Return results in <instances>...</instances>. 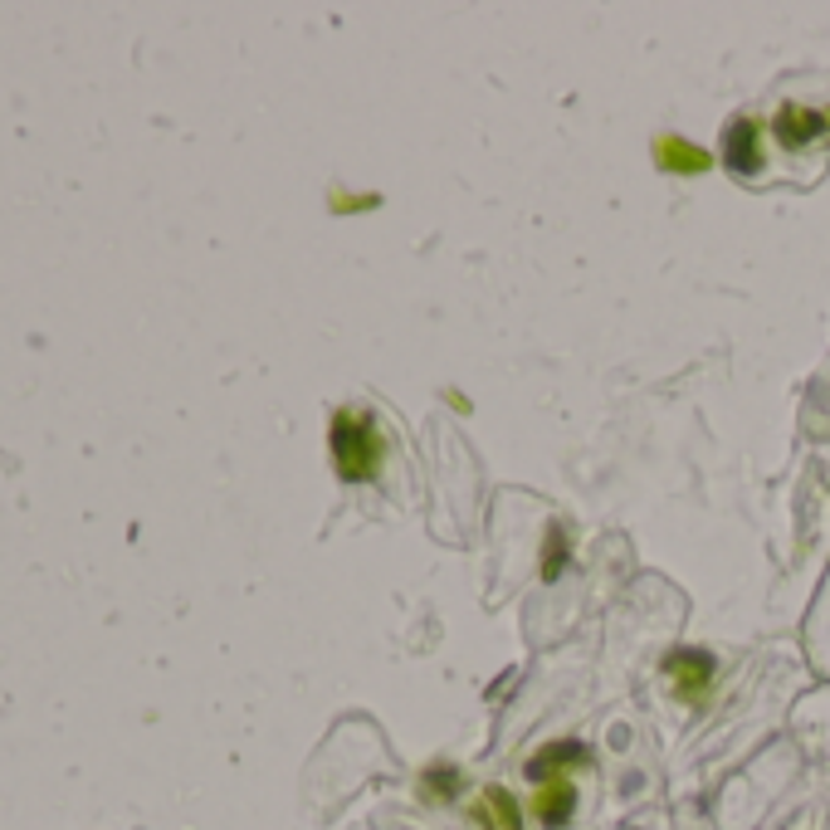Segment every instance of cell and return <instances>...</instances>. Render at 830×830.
Returning <instances> with one entry per match:
<instances>
[{
  "label": "cell",
  "instance_id": "8992f818",
  "mask_svg": "<svg viewBox=\"0 0 830 830\" xmlns=\"http://www.w3.org/2000/svg\"><path fill=\"white\" fill-rule=\"evenodd\" d=\"M572 810H576V787L566 777L542 781V791L533 796V816L542 820L547 830H562L566 820H572Z\"/></svg>",
  "mask_w": 830,
  "mask_h": 830
},
{
  "label": "cell",
  "instance_id": "6da1fadb",
  "mask_svg": "<svg viewBox=\"0 0 830 830\" xmlns=\"http://www.w3.org/2000/svg\"><path fill=\"white\" fill-rule=\"evenodd\" d=\"M381 455H386V439L376 435V420L371 410H352L342 406L332 416V464L347 484H361V478H376Z\"/></svg>",
  "mask_w": 830,
  "mask_h": 830
},
{
  "label": "cell",
  "instance_id": "277c9868",
  "mask_svg": "<svg viewBox=\"0 0 830 830\" xmlns=\"http://www.w3.org/2000/svg\"><path fill=\"white\" fill-rule=\"evenodd\" d=\"M664 674L679 684L684 699L699 703L703 689L713 684V654H708V650H674L669 660H664Z\"/></svg>",
  "mask_w": 830,
  "mask_h": 830
},
{
  "label": "cell",
  "instance_id": "9c48e42d",
  "mask_svg": "<svg viewBox=\"0 0 830 830\" xmlns=\"http://www.w3.org/2000/svg\"><path fill=\"white\" fill-rule=\"evenodd\" d=\"M420 787H425V796L449 801L459 791V771L455 767H435V771H425V781H420Z\"/></svg>",
  "mask_w": 830,
  "mask_h": 830
},
{
  "label": "cell",
  "instance_id": "ba28073f",
  "mask_svg": "<svg viewBox=\"0 0 830 830\" xmlns=\"http://www.w3.org/2000/svg\"><path fill=\"white\" fill-rule=\"evenodd\" d=\"M566 762H591V748L586 742H552V748H542L533 762H527V777L533 781H547V777H562Z\"/></svg>",
  "mask_w": 830,
  "mask_h": 830
},
{
  "label": "cell",
  "instance_id": "8fae6325",
  "mask_svg": "<svg viewBox=\"0 0 830 830\" xmlns=\"http://www.w3.org/2000/svg\"><path fill=\"white\" fill-rule=\"evenodd\" d=\"M376 195H347V191H332V210H371Z\"/></svg>",
  "mask_w": 830,
  "mask_h": 830
},
{
  "label": "cell",
  "instance_id": "7a4b0ae2",
  "mask_svg": "<svg viewBox=\"0 0 830 830\" xmlns=\"http://www.w3.org/2000/svg\"><path fill=\"white\" fill-rule=\"evenodd\" d=\"M723 166H728L738 181L762 171V123L748 113H738L728 127H723Z\"/></svg>",
  "mask_w": 830,
  "mask_h": 830
},
{
  "label": "cell",
  "instance_id": "52a82bcc",
  "mask_svg": "<svg viewBox=\"0 0 830 830\" xmlns=\"http://www.w3.org/2000/svg\"><path fill=\"white\" fill-rule=\"evenodd\" d=\"M474 820L484 830H523V810L503 787H484V806H474Z\"/></svg>",
  "mask_w": 830,
  "mask_h": 830
},
{
  "label": "cell",
  "instance_id": "30bf717a",
  "mask_svg": "<svg viewBox=\"0 0 830 830\" xmlns=\"http://www.w3.org/2000/svg\"><path fill=\"white\" fill-rule=\"evenodd\" d=\"M562 562H566V537H562V527H552V537H547V557H542V576H547V582L562 572Z\"/></svg>",
  "mask_w": 830,
  "mask_h": 830
},
{
  "label": "cell",
  "instance_id": "5b68a950",
  "mask_svg": "<svg viewBox=\"0 0 830 830\" xmlns=\"http://www.w3.org/2000/svg\"><path fill=\"white\" fill-rule=\"evenodd\" d=\"M654 166L669 176H703L708 171V152L674 132H664V137H654Z\"/></svg>",
  "mask_w": 830,
  "mask_h": 830
},
{
  "label": "cell",
  "instance_id": "3957f363",
  "mask_svg": "<svg viewBox=\"0 0 830 830\" xmlns=\"http://www.w3.org/2000/svg\"><path fill=\"white\" fill-rule=\"evenodd\" d=\"M771 127H777L781 146H806V142H820V137L830 142V107L781 103L777 117H771Z\"/></svg>",
  "mask_w": 830,
  "mask_h": 830
}]
</instances>
